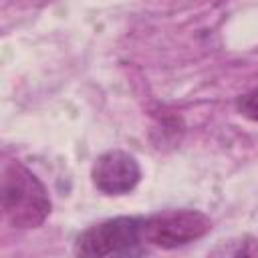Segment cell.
Masks as SVG:
<instances>
[{"mask_svg":"<svg viewBox=\"0 0 258 258\" xmlns=\"http://www.w3.org/2000/svg\"><path fill=\"white\" fill-rule=\"evenodd\" d=\"M2 212L12 228L30 230L44 224L50 198L44 183L20 161H10L2 173Z\"/></svg>","mask_w":258,"mask_h":258,"instance_id":"1","label":"cell"},{"mask_svg":"<svg viewBox=\"0 0 258 258\" xmlns=\"http://www.w3.org/2000/svg\"><path fill=\"white\" fill-rule=\"evenodd\" d=\"M141 230L145 246L171 250L204 238L212 230V220L200 210H163L143 216Z\"/></svg>","mask_w":258,"mask_h":258,"instance_id":"3","label":"cell"},{"mask_svg":"<svg viewBox=\"0 0 258 258\" xmlns=\"http://www.w3.org/2000/svg\"><path fill=\"white\" fill-rule=\"evenodd\" d=\"M143 216L109 218L83 230L75 240L77 256H141L145 254L143 242Z\"/></svg>","mask_w":258,"mask_h":258,"instance_id":"2","label":"cell"},{"mask_svg":"<svg viewBox=\"0 0 258 258\" xmlns=\"http://www.w3.org/2000/svg\"><path fill=\"white\" fill-rule=\"evenodd\" d=\"M91 181L105 196H127L141 181V165L135 155L123 149H109L95 159Z\"/></svg>","mask_w":258,"mask_h":258,"instance_id":"4","label":"cell"},{"mask_svg":"<svg viewBox=\"0 0 258 258\" xmlns=\"http://www.w3.org/2000/svg\"><path fill=\"white\" fill-rule=\"evenodd\" d=\"M236 111L244 119L258 123V87L248 91V93H244V95H240L236 99Z\"/></svg>","mask_w":258,"mask_h":258,"instance_id":"5","label":"cell"}]
</instances>
